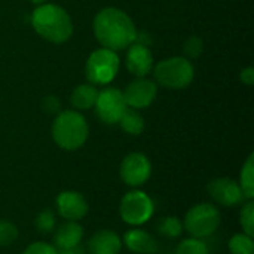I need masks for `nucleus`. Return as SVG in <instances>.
Masks as SVG:
<instances>
[{
	"instance_id": "13",
	"label": "nucleus",
	"mask_w": 254,
	"mask_h": 254,
	"mask_svg": "<svg viewBox=\"0 0 254 254\" xmlns=\"http://www.w3.org/2000/svg\"><path fill=\"white\" fill-rule=\"evenodd\" d=\"M127 68L138 77H144L150 73L153 68V55L150 49L140 43L129 45L127 52Z\"/></svg>"
},
{
	"instance_id": "4",
	"label": "nucleus",
	"mask_w": 254,
	"mask_h": 254,
	"mask_svg": "<svg viewBox=\"0 0 254 254\" xmlns=\"http://www.w3.org/2000/svg\"><path fill=\"white\" fill-rule=\"evenodd\" d=\"M153 76L161 86L170 89H183L193 80L195 70L188 58L173 57L158 63L153 67Z\"/></svg>"
},
{
	"instance_id": "31",
	"label": "nucleus",
	"mask_w": 254,
	"mask_h": 254,
	"mask_svg": "<svg viewBox=\"0 0 254 254\" xmlns=\"http://www.w3.org/2000/svg\"><path fill=\"white\" fill-rule=\"evenodd\" d=\"M31 1H33V3H36V4H43L46 0H31Z\"/></svg>"
},
{
	"instance_id": "29",
	"label": "nucleus",
	"mask_w": 254,
	"mask_h": 254,
	"mask_svg": "<svg viewBox=\"0 0 254 254\" xmlns=\"http://www.w3.org/2000/svg\"><path fill=\"white\" fill-rule=\"evenodd\" d=\"M240 77H241L243 83H246V85H253V82H254V68L253 67L244 68V70L241 71Z\"/></svg>"
},
{
	"instance_id": "16",
	"label": "nucleus",
	"mask_w": 254,
	"mask_h": 254,
	"mask_svg": "<svg viewBox=\"0 0 254 254\" xmlns=\"http://www.w3.org/2000/svg\"><path fill=\"white\" fill-rule=\"evenodd\" d=\"M124 244L137 254H153L158 249L156 240L143 229H131L124 235Z\"/></svg>"
},
{
	"instance_id": "27",
	"label": "nucleus",
	"mask_w": 254,
	"mask_h": 254,
	"mask_svg": "<svg viewBox=\"0 0 254 254\" xmlns=\"http://www.w3.org/2000/svg\"><path fill=\"white\" fill-rule=\"evenodd\" d=\"M21 254H58V250L48 243H33Z\"/></svg>"
},
{
	"instance_id": "18",
	"label": "nucleus",
	"mask_w": 254,
	"mask_h": 254,
	"mask_svg": "<svg viewBox=\"0 0 254 254\" xmlns=\"http://www.w3.org/2000/svg\"><path fill=\"white\" fill-rule=\"evenodd\" d=\"M118 124L122 127V129L125 132H128L131 135H140L144 129L143 116L135 109H131V107H127V110L124 112V115Z\"/></svg>"
},
{
	"instance_id": "8",
	"label": "nucleus",
	"mask_w": 254,
	"mask_h": 254,
	"mask_svg": "<svg viewBox=\"0 0 254 254\" xmlns=\"http://www.w3.org/2000/svg\"><path fill=\"white\" fill-rule=\"evenodd\" d=\"M97 116L109 125L118 124L127 110V103L124 100V94L118 88H107L98 92L97 101L94 104Z\"/></svg>"
},
{
	"instance_id": "24",
	"label": "nucleus",
	"mask_w": 254,
	"mask_h": 254,
	"mask_svg": "<svg viewBox=\"0 0 254 254\" xmlns=\"http://www.w3.org/2000/svg\"><path fill=\"white\" fill-rule=\"evenodd\" d=\"M18 238V229L7 220H0V247H7Z\"/></svg>"
},
{
	"instance_id": "9",
	"label": "nucleus",
	"mask_w": 254,
	"mask_h": 254,
	"mask_svg": "<svg viewBox=\"0 0 254 254\" xmlns=\"http://www.w3.org/2000/svg\"><path fill=\"white\" fill-rule=\"evenodd\" d=\"M119 174L125 185L131 188H138L149 180L152 174V164L146 155L134 152L124 158Z\"/></svg>"
},
{
	"instance_id": "25",
	"label": "nucleus",
	"mask_w": 254,
	"mask_h": 254,
	"mask_svg": "<svg viewBox=\"0 0 254 254\" xmlns=\"http://www.w3.org/2000/svg\"><path fill=\"white\" fill-rule=\"evenodd\" d=\"M240 223H241V226H243V229H244V234H247V235H252V237H253L254 204L252 202V199H250V202H247V204L243 207V210H241V213H240Z\"/></svg>"
},
{
	"instance_id": "19",
	"label": "nucleus",
	"mask_w": 254,
	"mask_h": 254,
	"mask_svg": "<svg viewBox=\"0 0 254 254\" xmlns=\"http://www.w3.org/2000/svg\"><path fill=\"white\" fill-rule=\"evenodd\" d=\"M240 188L247 199H253L254 196V156L250 155L243 165L240 176Z\"/></svg>"
},
{
	"instance_id": "6",
	"label": "nucleus",
	"mask_w": 254,
	"mask_h": 254,
	"mask_svg": "<svg viewBox=\"0 0 254 254\" xmlns=\"http://www.w3.org/2000/svg\"><path fill=\"white\" fill-rule=\"evenodd\" d=\"M119 65V57L115 51L97 49L86 61V77L94 85H107L116 77Z\"/></svg>"
},
{
	"instance_id": "21",
	"label": "nucleus",
	"mask_w": 254,
	"mask_h": 254,
	"mask_svg": "<svg viewBox=\"0 0 254 254\" xmlns=\"http://www.w3.org/2000/svg\"><path fill=\"white\" fill-rule=\"evenodd\" d=\"M158 231L168 238H177L182 235L183 231V223L179 217L170 216V217H164L161 219V222L158 223Z\"/></svg>"
},
{
	"instance_id": "2",
	"label": "nucleus",
	"mask_w": 254,
	"mask_h": 254,
	"mask_svg": "<svg viewBox=\"0 0 254 254\" xmlns=\"http://www.w3.org/2000/svg\"><path fill=\"white\" fill-rule=\"evenodd\" d=\"M31 25L39 36L52 43H64L73 34L71 18L58 4H39L31 15Z\"/></svg>"
},
{
	"instance_id": "5",
	"label": "nucleus",
	"mask_w": 254,
	"mask_h": 254,
	"mask_svg": "<svg viewBox=\"0 0 254 254\" xmlns=\"http://www.w3.org/2000/svg\"><path fill=\"white\" fill-rule=\"evenodd\" d=\"M220 225V213L213 204L193 205L185 216L183 226L192 238H207L213 235Z\"/></svg>"
},
{
	"instance_id": "1",
	"label": "nucleus",
	"mask_w": 254,
	"mask_h": 254,
	"mask_svg": "<svg viewBox=\"0 0 254 254\" xmlns=\"http://www.w3.org/2000/svg\"><path fill=\"white\" fill-rule=\"evenodd\" d=\"M97 40L110 51H121L132 45L137 39V28L132 19L118 7L100 10L94 19Z\"/></svg>"
},
{
	"instance_id": "20",
	"label": "nucleus",
	"mask_w": 254,
	"mask_h": 254,
	"mask_svg": "<svg viewBox=\"0 0 254 254\" xmlns=\"http://www.w3.org/2000/svg\"><path fill=\"white\" fill-rule=\"evenodd\" d=\"M229 250L232 254H254L253 237L244 232L234 235L229 241Z\"/></svg>"
},
{
	"instance_id": "26",
	"label": "nucleus",
	"mask_w": 254,
	"mask_h": 254,
	"mask_svg": "<svg viewBox=\"0 0 254 254\" xmlns=\"http://www.w3.org/2000/svg\"><path fill=\"white\" fill-rule=\"evenodd\" d=\"M202 49H204V43H202V39L198 37V36L189 37V39L185 42V48H183L186 57H188V58H192V60L198 58V57L202 54Z\"/></svg>"
},
{
	"instance_id": "11",
	"label": "nucleus",
	"mask_w": 254,
	"mask_h": 254,
	"mask_svg": "<svg viewBox=\"0 0 254 254\" xmlns=\"http://www.w3.org/2000/svg\"><path fill=\"white\" fill-rule=\"evenodd\" d=\"M210 196L219 202L220 205L225 207H235L240 205L243 202V199L246 198L240 185L228 177H222V179H214L208 188H207Z\"/></svg>"
},
{
	"instance_id": "30",
	"label": "nucleus",
	"mask_w": 254,
	"mask_h": 254,
	"mask_svg": "<svg viewBox=\"0 0 254 254\" xmlns=\"http://www.w3.org/2000/svg\"><path fill=\"white\" fill-rule=\"evenodd\" d=\"M58 254H85V250L80 246H76V247H71V249L58 250Z\"/></svg>"
},
{
	"instance_id": "23",
	"label": "nucleus",
	"mask_w": 254,
	"mask_h": 254,
	"mask_svg": "<svg viewBox=\"0 0 254 254\" xmlns=\"http://www.w3.org/2000/svg\"><path fill=\"white\" fill-rule=\"evenodd\" d=\"M34 226H36V229H37L39 232H42V234H49V232L54 229V226H55V216H54V213H52L49 208L40 211V213L36 216Z\"/></svg>"
},
{
	"instance_id": "17",
	"label": "nucleus",
	"mask_w": 254,
	"mask_h": 254,
	"mask_svg": "<svg viewBox=\"0 0 254 254\" xmlns=\"http://www.w3.org/2000/svg\"><path fill=\"white\" fill-rule=\"evenodd\" d=\"M97 97H98V91L95 89V86L89 85V83H83V85H79L71 92L70 101H71V106L74 109L88 110V109L94 107V104L97 101Z\"/></svg>"
},
{
	"instance_id": "15",
	"label": "nucleus",
	"mask_w": 254,
	"mask_h": 254,
	"mask_svg": "<svg viewBox=\"0 0 254 254\" xmlns=\"http://www.w3.org/2000/svg\"><path fill=\"white\" fill-rule=\"evenodd\" d=\"M83 238V228L77 222L67 220L54 234V247L57 250L71 249L80 244Z\"/></svg>"
},
{
	"instance_id": "7",
	"label": "nucleus",
	"mask_w": 254,
	"mask_h": 254,
	"mask_svg": "<svg viewBox=\"0 0 254 254\" xmlns=\"http://www.w3.org/2000/svg\"><path fill=\"white\" fill-rule=\"evenodd\" d=\"M153 201L143 190L128 192L119 205V214L122 220L131 226H140L153 216Z\"/></svg>"
},
{
	"instance_id": "28",
	"label": "nucleus",
	"mask_w": 254,
	"mask_h": 254,
	"mask_svg": "<svg viewBox=\"0 0 254 254\" xmlns=\"http://www.w3.org/2000/svg\"><path fill=\"white\" fill-rule=\"evenodd\" d=\"M43 110L46 113H57L60 110V101L55 95H48L43 101H42Z\"/></svg>"
},
{
	"instance_id": "14",
	"label": "nucleus",
	"mask_w": 254,
	"mask_h": 254,
	"mask_svg": "<svg viewBox=\"0 0 254 254\" xmlns=\"http://www.w3.org/2000/svg\"><path fill=\"white\" fill-rule=\"evenodd\" d=\"M91 254H119L122 250V240L115 231H98L89 240Z\"/></svg>"
},
{
	"instance_id": "10",
	"label": "nucleus",
	"mask_w": 254,
	"mask_h": 254,
	"mask_svg": "<svg viewBox=\"0 0 254 254\" xmlns=\"http://www.w3.org/2000/svg\"><path fill=\"white\" fill-rule=\"evenodd\" d=\"M156 92H158V86L153 80L146 79V77H138L132 80L127 86L125 92L122 94H124V100L127 106L138 110V109L149 107L156 98Z\"/></svg>"
},
{
	"instance_id": "3",
	"label": "nucleus",
	"mask_w": 254,
	"mask_h": 254,
	"mask_svg": "<svg viewBox=\"0 0 254 254\" xmlns=\"http://www.w3.org/2000/svg\"><path fill=\"white\" fill-rule=\"evenodd\" d=\"M89 135V128L85 118L74 112H61L52 124V137L64 150H76L85 144Z\"/></svg>"
},
{
	"instance_id": "22",
	"label": "nucleus",
	"mask_w": 254,
	"mask_h": 254,
	"mask_svg": "<svg viewBox=\"0 0 254 254\" xmlns=\"http://www.w3.org/2000/svg\"><path fill=\"white\" fill-rule=\"evenodd\" d=\"M176 254H208V249L205 246V243H202L198 238H186L183 240L177 249Z\"/></svg>"
},
{
	"instance_id": "12",
	"label": "nucleus",
	"mask_w": 254,
	"mask_h": 254,
	"mask_svg": "<svg viewBox=\"0 0 254 254\" xmlns=\"http://www.w3.org/2000/svg\"><path fill=\"white\" fill-rule=\"evenodd\" d=\"M57 210L63 219L77 222L88 214L89 207L82 193L74 190H65L57 196Z\"/></svg>"
}]
</instances>
